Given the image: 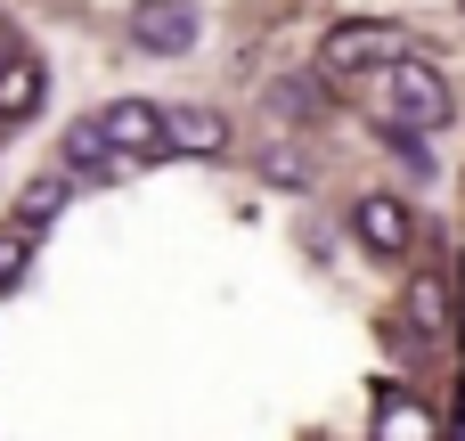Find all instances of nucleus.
Wrapping results in <instances>:
<instances>
[{"instance_id": "f8f14e48", "label": "nucleus", "mask_w": 465, "mask_h": 441, "mask_svg": "<svg viewBox=\"0 0 465 441\" xmlns=\"http://www.w3.org/2000/svg\"><path fill=\"white\" fill-rule=\"evenodd\" d=\"M270 115L311 123V115H319V82H270Z\"/></svg>"}, {"instance_id": "9b49d317", "label": "nucleus", "mask_w": 465, "mask_h": 441, "mask_svg": "<svg viewBox=\"0 0 465 441\" xmlns=\"http://www.w3.org/2000/svg\"><path fill=\"white\" fill-rule=\"evenodd\" d=\"M25 270H33V229H16V221H8V229H0V295H8V286H25Z\"/></svg>"}, {"instance_id": "f257e3e1", "label": "nucleus", "mask_w": 465, "mask_h": 441, "mask_svg": "<svg viewBox=\"0 0 465 441\" xmlns=\"http://www.w3.org/2000/svg\"><path fill=\"white\" fill-rule=\"evenodd\" d=\"M368 106H376L392 131H417V139H425V131H441V123H450V82H441L425 57H409V49H401V57L384 65V82L368 90Z\"/></svg>"}, {"instance_id": "20e7f679", "label": "nucleus", "mask_w": 465, "mask_h": 441, "mask_svg": "<svg viewBox=\"0 0 465 441\" xmlns=\"http://www.w3.org/2000/svg\"><path fill=\"white\" fill-rule=\"evenodd\" d=\"M351 237H360L376 262H409V246H417V213H409L401 196H360V205H351Z\"/></svg>"}, {"instance_id": "0eeeda50", "label": "nucleus", "mask_w": 465, "mask_h": 441, "mask_svg": "<svg viewBox=\"0 0 465 441\" xmlns=\"http://www.w3.org/2000/svg\"><path fill=\"white\" fill-rule=\"evenodd\" d=\"M409 327H417V352L450 344V286H441L433 270H417V278H409Z\"/></svg>"}, {"instance_id": "f03ea898", "label": "nucleus", "mask_w": 465, "mask_h": 441, "mask_svg": "<svg viewBox=\"0 0 465 441\" xmlns=\"http://www.w3.org/2000/svg\"><path fill=\"white\" fill-rule=\"evenodd\" d=\"M409 41H401V25H384V16H360V25H335L327 41H319V82H360V74H376V65H392Z\"/></svg>"}, {"instance_id": "1a4fd4ad", "label": "nucleus", "mask_w": 465, "mask_h": 441, "mask_svg": "<svg viewBox=\"0 0 465 441\" xmlns=\"http://www.w3.org/2000/svg\"><path fill=\"white\" fill-rule=\"evenodd\" d=\"M41 98H49V74H41L33 57H0V115H8V123H25Z\"/></svg>"}, {"instance_id": "6e6552de", "label": "nucleus", "mask_w": 465, "mask_h": 441, "mask_svg": "<svg viewBox=\"0 0 465 441\" xmlns=\"http://www.w3.org/2000/svg\"><path fill=\"white\" fill-rule=\"evenodd\" d=\"M131 33H139L147 49H163V57H172V49H188V41H196V8H188V0H147Z\"/></svg>"}, {"instance_id": "9d476101", "label": "nucleus", "mask_w": 465, "mask_h": 441, "mask_svg": "<svg viewBox=\"0 0 465 441\" xmlns=\"http://www.w3.org/2000/svg\"><path fill=\"white\" fill-rule=\"evenodd\" d=\"M57 213H65V172H41V180L25 188V205H16V229H33V237H41Z\"/></svg>"}, {"instance_id": "423d86ee", "label": "nucleus", "mask_w": 465, "mask_h": 441, "mask_svg": "<svg viewBox=\"0 0 465 441\" xmlns=\"http://www.w3.org/2000/svg\"><path fill=\"white\" fill-rule=\"evenodd\" d=\"M376 441H441V417H433L417 393L384 385V401H376Z\"/></svg>"}, {"instance_id": "39448f33", "label": "nucleus", "mask_w": 465, "mask_h": 441, "mask_svg": "<svg viewBox=\"0 0 465 441\" xmlns=\"http://www.w3.org/2000/svg\"><path fill=\"white\" fill-rule=\"evenodd\" d=\"M229 123L213 106H155V147L163 155H221Z\"/></svg>"}, {"instance_id": "7ed1b4c3", "label": "nucleus", "mask_w": 465, "mask_h": 441, "mask_svg": "<svg viewBox=\"0 0 465 441\" xmlns=\"http://www.w3.org/2000/svg\"><path fill=\"white\" fill-rule=\"evenodd\" d=\"M90 131H98V147L114 155V172L163 164V147H155V98H114V106L90 115Z\"/></svg>"}]
</instances>
